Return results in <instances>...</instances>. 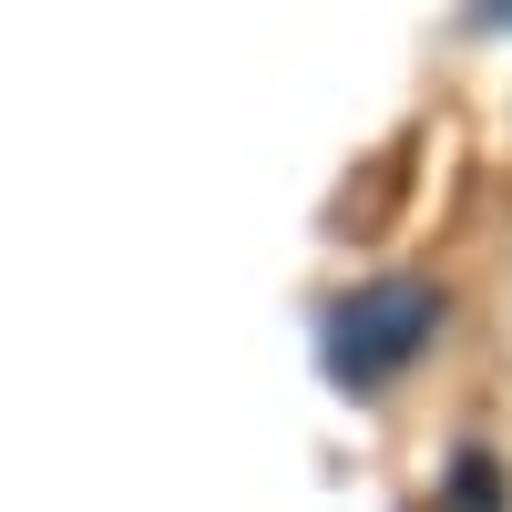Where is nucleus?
<instances>
[{
	"mask_svg": "<svg viewBox=\"0 0 512 512\" xmlns=\"http://www.w3.org/2000/svg\"><path fill=\"white\" fill-rule=\"evenodd\" d=\"M441 502H451V512H512V482H502V461H492V451H451Z\"/></svg>",
	"mask_w": 512,
	"mask_h": 512,
	"instance_id": "nucleus-2",
	"label": "nucleus"
},
{
	"mask_svg": "<svg viewBox=\"0 0 512 512\" xmlns=\"http://www.w3.org/2000/svg\"><path fill=\"white\" fill-rule=\"evenodd\" d=\"M431 338H441V287L431 277H369L328 308V379L338 390H390Z\"/></svg>",
	"mask_w": 512,
	"mask_h": 512,
	"instance_id": "nucleus-1",
	"label": "nucleus"
}]
</instances>
